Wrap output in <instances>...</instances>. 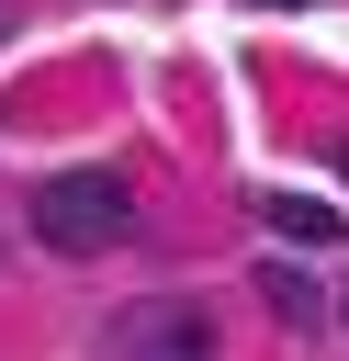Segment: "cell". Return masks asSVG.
<instances>
[{
	"instance_id": "6da1fadb",
	"label": "cell",
	"mask_w": 349,
	"mask_h": 361,
	"mask_svg": "<svg viewBox=\"0 0 349 361\" xmlns=\"http://www.w3.org/2000/svg\"><path fill=\"white\" fill-rule=\"evenodd\" d=\"M135 226V192H124V169H45L34 180V237L56 248V259H90V248H113Z\"/></svg>"
},
{
	"instance_id": "7a4b0ae2",
	"label": "cell",
	"mask_w": 349,
	"mask_h": 361,
	"mask_svg": "<svg viewBox=\"0 0 349 361\" xmlns=\"http://www.w3.org/2000/svg\"><path fill=\"white\" fill-rule=\"evenodd\" d=\"M101 361H225V338H214V316L191 293H146V305H124L101 327Z\"/></svg>"
},
{
	"instance_id": "3957f363",
	"label": "cell",
	"mask_w": 349,
	"mask_h": 361,
	"mask_svg": "<svg viewBox=\"0 0 349 361\" xmlns=\"http://www.w3.org/2000/svg\"><path fill=\"white\" fill-rule=\"evenodd\" d=\"M259 226H270L281 248H349V214L315 203V192H259Z\"/></svg>"
},
{
	"instance_id": "277c9868",
	"label": "cell",
	"mask_w": 349,
	"mask_h": 361,
	"mask_svg": "<svg viewBox=\"0 0 349 361\" xmlns=\"http://www.w3.org/2000/svg\"><path fill=\"white\" fill-rule=\"evenodd\" d=\"M259 293H270V316H281V327H315V316H326V293H315V271H304V259H259Z\"/></svg>"
}]
</instances>
